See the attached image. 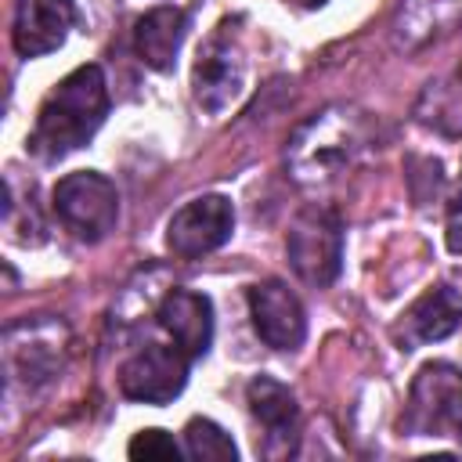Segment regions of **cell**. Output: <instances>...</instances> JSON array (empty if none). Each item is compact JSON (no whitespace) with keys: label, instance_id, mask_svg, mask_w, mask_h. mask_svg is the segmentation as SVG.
<instances>
[{"label":"cell","instance_id":"6da1fadb","mask_svg":"<svg viewBox=\"0 0 462 462\" xmlns=\"http://www.w3.org/2000/svg\"><path fill=\"white\" fill-rule=\"evenodd\" d=\"M375 144L372 119L350 105H328L300 123L285 144V170L307 191H325L354 173Z\"/></svg>","mask_w":462,"mask_h":462},{"label":"cell","instance_id":"7a4b0ae2","mask_svg":"<svg viewBox=\"0 0 462 462\" xmlns=\"http://www.w3.org/2000/svg\"><path fill=\"white\" fill-rule=\"evenodd\" d=\"M108 116V83L97 65L72 69L54 90L43 97L36 112V126L29 134V152L43 162H58L83 148Z\"/></svg>","mask_w":462,"mask_h":462},{"label":"cell","instance_id":"3957f363","mask_svg":"<svg viewBox=\"0 0 462 462\" xmlns=\"http://www.w3.org/2000/svg\"><path fill=\"white\" fill-rule=\"evenodd\" d=\"M69 357V325L58 318H32L11 325L4 336V368L11 386L36 390L51 383Z\"/></svg>","mask_w":462,"mask_h":462},{"label":"cell","instance_id":"277c9868","mask_svg":"<svg viewBox=\"0 0 462 462\" xmlns=\"http://www.w3.org/2000/svg\"><path fill=\"white\" fill-rule=\"evenodd\" d=\"M289 263L307 285H332L343 267V224L328 206H307L296 213L289 238Z\"/></svg>","mask_w":462,"mask_h":462},{"label":"cell","instance_id":"5b68a950","mask_svg":"<svg viewBox=\"0 0 462 462\" xmlns=\"http://www.w3.org/2000/svg\"><path fill=\"white\" fill-rule=\"evenodd\" d=\"M58 220L83 242H101L119 220V195L105 173L79 170L54 184Z\"/></svg>","mask_w":462,"mask_h":462},{"label":"cell","instance_id":"8992f818","mask_svg":"<svg viewBox=\"0 0 462 462\" xmlns=\"http://www.w3.org/2000/svg\"><path fill=\"white\" fill-rule=\"evenodd\" d=\"M404 426L415 437L455 433L462 440V372L448 361H430L411 383Z\"/></svg>","mask_w":462,"mask_h":462},{"label":"cell","instance_id":"52a82bcc","mask_svg":"<svg viewBox=\"0 0 462 462\" xmlns=\"http://www.w3.org/2000/svg\"><path fill=\"white\" fill-rule=\"evenodd\" d=\"M245 76H249V65H245V54L238 47L235 36H227L224 29L213 32L206 40V47L199 51L195 58V69H191V94H195V105L209 116H224L231 105L242 101L245 94Z\"/></svg>","mask_w":462,"mask_h":462},{"label":"cell","instance_id":"ba28073f","mask_svg":"<svg viewBox=\"0 0 462 462\" xmlns=\"http://www.w3.org/2000/svg\"><path fill=\"white\" fill-rule=\"evenodd\" d=\"M235 231V206L224 195H199L191 202H184L166 227V245L173 256L180 260H195L206 256L213 249H220Z\"/></svg>","mask_w":462,"mask_h":462},{"label":"cell","instance_id":"9c48e42d","mask_svg":"<svg viewBox=\"0 0 462 462\" xmlns=\"http://www.w3.org/2000/svg\"><path fill=\"white\" fill-rule=\"evenodd\" d=\"M188 383V354L173 343H148L119 368V390L130 401L141 404H166L173 401Z\"/></svg>","mask_w":462,"mask_h":462},{"label":"cell","instance_id":"30bf717a","mask_svg":"<svg viewBox=\"0 0 462 462\" xmlns=\"http://www.w3.org/2000/svg\"><path fill=\"white\" fill-rule=\"evenodd\" d=\"M249 318L256 336L271 350H296L307 336V314L300 296L285 282H260L249 289Z\"/></svg>","mask_w":462,"mask_h":462},{"label":"cell","instance_id":"8fae6325","mask_svg":"<svg viewBox=\"0 0 462 462\" xmlns=\"http://www.w3.org/2000/svg\"><path fill=\"white\" fill-rule=\"evenodd\" d=\"M76 22L72 0H18L11 40L22 58H43L58 51Z\"/></svg>","mask_w":462,"mask_h":462},{"label":"cell","instance_id":"7c38bea8","mask_svg":"<svg viewBox=\"0 0 462 462\" xmlns=\"http://www.w3.org/2000/svg\"><path fill=\"white\" fill-rule=\"evenodd\" d=\"M462 321V296L451 285H437L422 292L393 325V339L401 350H415L422 343H437L451 336Z\"/></svg>","mask_w":462,"mask_h":462},{"label":"cell","instance_id":"4fadbf2b","mask_svg":"<svg viewBox=\"0 0 462 462\" xmlns=\"http://www.w3.org/2000/svg\"><path fill=\"white\" fill-rule=\"evenodd\" d=\"M159 325L173 336V343L188 357H202L213 343V303L191 289H170L155 310Z\"/></svg>","mask_w":462,"mask_h":462},{"label":"cell","instance_id":"5bb4252c","mask_svg":"<svg viewBox=\"0 0 462 462\" xmlns=\"http://www.w3.org/2000/svg\"><path fill=\"white\" fill-rule=\"evenodd\" d=\"M462 25V0H401L393 14V40L404 51H426Z\"/></svg>","mask_w":462,"mask_h":462},{"label":"cell","instance_id":"9a60e30c","mask_svg":"<svg viewBox=\"0 0 462 462\" xmlns=\"http://www.w3.org/2000/svg\"><path fill=\"white\" fill-rule=\"evenodd\" d=\"M184 36H188V11L173 7V4H162V7H152L148 14L137 18L134 47H137V58L148 69L170 72Z\"/></svg>","mask_w":462,"mask_h":462},{"label":"cell","instance_id":"2e32d148","mask_svg":"<svg viewBox=\"0 0 462 462\" xmlns=\"http://www.w3.org/2000/svg\"><path fill=\"white\" fill-rule=\"evenodd\" d=\"M245 401H249L253 419L267 430V444L271 448L292 440L296 422H300V408H296V397H292V390L285 383H278L271 375H256L245 386Z\"/></svg>","mask_w":462,"mask_h":462},{"label":"cell","instance_id":"e0dca14e","mask_svg":"<svg viewBox=\"0 0 462 462\" xmlns=\"http://www.w3.org/2000/svg\"><path fill=\"white\" fill-rule=\"evenodd\" d=\"M415 119L426 130H437L444 137H458L462 134V76L430 79L415 101Z\"/></svg>","mask_w":462,"mask_h":462},{"label":"cell","instance_id":"ac0fdd59","mask_svg":"<svg viewBox=\"0 0 462 462\" xmlns=\"http://www.w3.org/2000/svg\"><path fill=\"white\" fill-rule=\"evenodd\" d=\"M184 455L195 462H235L238 448L213 419H191L184 426Z\"/></svg>","mask_w":462,"mask_h":462},{"label":"cell","instance_id":"d6986e66","mask_svg":"<svg viewBox=\"0 0 462 462\" xmlns=\"http://www.w3.org/2000/svg\"><path fill=\"white\" fill-rule=\"evenodd\" d=\"M126 455L130 458H159V462H177L184 451H180V444L173 440V433H166V430H141L134 440H130V448H126Z\"/></svg>","mask_w":462,"mask_h":462},{"label":"cell","instance_id":"ffe728a7","mask_svg":"<svg viewBox=\"0 0 462 462\" xmlns=\"http://www.w3.org/2000/svg\"><path fill=\"white\" fill-rule=\"evenodd\" d=\"M444 238H448V249L462 256V191L448 202V224H444Z\"/></svg>","mask_w":462,"mask_h":462},{"label":"cell","instance_id":"44dd1931","mask_svg":"<svg viewBox=\"0 0 462 462\" xmlns=\"http://www.w3.org/2000/svg\"><path fill=\"white\" fill-rule=\"evenodd\" d=\"M300 4H307V7H321V4H328V0H300Z\"/></svg>","mask_w":462,"mask_h":462}]
</instances>
